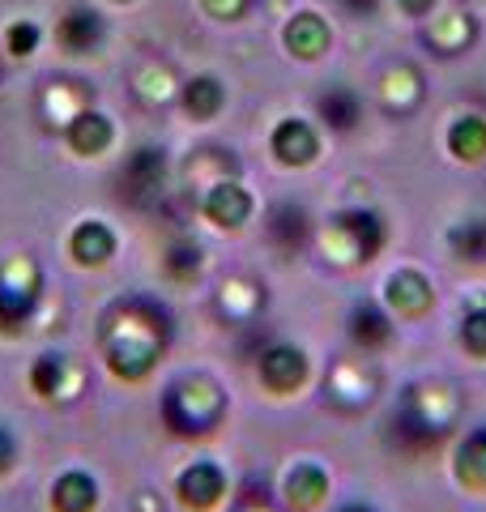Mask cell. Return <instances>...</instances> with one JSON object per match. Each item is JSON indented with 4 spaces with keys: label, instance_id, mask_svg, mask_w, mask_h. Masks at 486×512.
<instances>
[{
    "label": "cell",
    "instance_id": "obj_17",
    "mask_svg": "<svg viewBox=\"0 0 486 512\" xmlns=\"http://www.w3.org/2000/svg\"><path fill=\"white\" fill-rule=\"evenodd\" d=\"M99 504H103L99 478L81 466L60 470L52 487H47V512H99Z\"/></svg>",
    "mask_w": 486,
    "mask_h": 512
},
{
    "label": "cell",
    "instance_id": "obj_9",
    "mask_svg": "<svg viewBox=\"0 0 486 512\" xmlns=\"http://www.w3.org/2000/svg\"><path fill=\"white\" fill-rule=\"evenodd\" d=\"M256 380H261L265 393L290 397L312 380V359H307V350L295 342H269L256 350Z\"/></svg>",
    "mask_w": 486,
    "mask_h": 512
},
{
    "label": "cell",
    "instance_id": "obj_18",
    "mask_svg": "<svg viewBox=\"0 0 486 512\" xmlns=\"http://www.w3.org/2000/svg\"><path fill=\"white\" fill-rule=\"evenodd\" d=\"M431 303H435V291H431V282L427 274H418V269H393L384 282V308L393 312V320H418V316H427L431 312Z\"/></svg>",
    "mask_w": 486,
    "mask_h": 512
},
{
    "label": "cell",
    "instance_id": "obj_40",
    "mask_svg": "<svg viewBox=\"0 0 486 512\" xmlns=\"http://www.w3.org/2000/svg\"><path fill=\"white\" fill-rule=\"evenodd\" d=\"M111 5H137V0H111Z\"/></svg>",
    "mask_w": 486,
    "mask_h": 512
},
{
    "label": "cell",
    "instance_id": "obj_1",
    "mask_svg": "<svg viewBox=\"0 0 486 512\" xmlns=\"http://www.w3.org/2000/svg\"><path fill=\"white\" fill-rule=\"evenodd\" d=\"M175 338V316L158 295H120L99 316V355L120 384H141Z\"/></svg>",
    "mask_w": 486,
    "mask_h": 512
},
{
    "label": "cell",
    "instance_id": "obj_10",
    "mask_svg": "<svg viewBox=\"0 0 486 512\" xmlns=\"http://www.w3.org/2000/svg\"><path fill=\"white\" fill-rule=\"evenodd\" d=\"M171 491L184 512H218L226 504V495H231V478H226L218 461L201 457V461H188V466L175 474Z\"/></svg>",
    "mask_w": 486,
    "mask_h": 512
},
{
    "label": "cell",
    "instance_id": "obj_19",
    "mask_svg": "<svg viewBox=\"0 0 486 512\" xmlns=\"http://www.w3.org/2000/svg\"><path fill=\"white\" fill-rule=\"evenodd\" d=\"M269 150H273V158H278L282 167H312L320 158V133L307 120L286 116V120L273 124Z\"/></svg>",
    "mask_w": 486,
    "mask_h": 512
},
{
    "label": "cell",
    "instance_id": "obj_27",
    "mask_svg": "<svg viewBox=\"0 0 486 512\" xmlns=\"http://www.w3.org/2000/svg\"><path fill=\"white\" fill-rule=\"evenodd\" d=\"M448 154L457 163H478L486 158V120L482 116H457L448 124Z\"/></svg>",
    "mask_w": 486,
    "mask_h": 512
},
{
    "label": "cell",
    "instance_id": "obj_20",
    "mask_svg": "<svg viewBox=\"0 0 486 512\" xmlns=\"http://www.w3.org/2000/svg\"><path fill=\"white\" fill-rule=\"evenodd\" d=\"M346 333L350 342L363 350V355H376L393 342V312L384 308V303H371V299H359L346 316Z\"/></svg>",
    "mask_w": 486,
    "mask_h": 512
},
{
    "label": "cell",
    "instance_id": "obj_13",
    "mask_svg": "<svg viewBox=\"0 0 486 512\" xmlns=\"http://www.w3.org/2000/svg\"><path fill=\"white\" fill-rule=\"evenodd\" d=\"M64 252H69V261L77 269H103L120 252V235L103 218H81L69 231V239H64Z\"/></svg>",
    "mask_w": 486,
    "mask_h": 512
},
{
    "label": "cell",
    "instance_id": "obj_16",
    "mask_svg": "<svg viewBox=\"0 0 486 512\" xmlns=\"http://www.w3.org/2000/svg\"><path fill=\"white\" fill-rule=\"evenodd\" d=\"M60 137L77 158H103L116 146V124H111V116L99 107H81L77 116L60 128Z\"/></svg>",
    "mask_w": 486,
    "mask_h": 512
},
{
    "label": "cell",
    "instance_id": "obj_11",
    "mask_svg": "<svg viewBox=\"0 0 486 512\" xmlns=\"http://www.w3.org/2000/svg\"><path fill=\"white\" fill-rule=\"evenodd\" d=\"M107 35H111V26L94 5H69L52 30V39L64 56H99Z\"/></svg>",
    "mask_w": 486,
    "mask_h": 512
},
{
    "label": "cell",
    "instance_id": "obj_31",
    "mask_svg": "<svg viewBox=\"0 0 486 512\" xmlns=\"http://www.w3.org/2000/svg\"><path fill=\"white\" fill-rule=\"evenodd\" d=\"M43 47V26L35 18H13L5 26V56L9 60H30Z\"/></svg>",
    "mask_w": 486,
    "mask_h": 512
},
{
    "label": "cell",
    "instance_id": "obj_21",
    "mask_svg": "<svg viewBox=\"0 0 486 512\" xmlns=\"http://www.w3.org/2000/svg\"><path fill=\"white\" fill-rule=\"evenodd\" d=\"M265 235L282 256H295L307 239H312V214H307L299 201H278L265 218Z\"/></svg>",
    "mask_w": 486,
    "mask_h": 512
},
{
    "label": "cell",
    "instance_id": "obj_30",
    "mask_svg": "<svg viewBox=\"0 0 486 512\" xmlns=\"http://www.w3.org/2000/svg\"><path fill=\"white\" fill-rule=\"evenodd\" d=\"M448 252L465 265H486V218H465L448 227Z\"/></svg>",
    "mask_w": 486,
    "mask_h": 512
},
{
    "label": "cell",
    "instance_id": "obj_12",
    "mask_svg": "<svg viewBox=\"0 0 486 512\" xmlns=\"http://www.w3.org/2000/svg\"><path fill=\"white\" fill-rule=\"evenodd\" d=\"M197 210H201V218L209 222V227H218V231H243L252 222V214H256V201H252V192L243 188L239 180H218V184H209L201 192Z\"/></svg>",
    "mask_w": 486,
    "mask_h": 512
},
{
    "label": "cell",
    "instance_id": "obj_33",
    "mask_svg": "<svg viewBox=\"0 0 486 512\" xmlns=\"http://www.w3.org/2000/svg\"><path fill=\"white\" fill-rule=\"evenodd\" d=\"M461 346L474 359H486V299L474 303V308H465V316H461Z\"/></svg>",
    "mask_w": 486,
    "mask_h": 512
},
{
    "label": "cell",
    "instance_id": "obj_28",
    "mask_svg": "<svg viewBox=\"0 0 486 512\" xmlns=\"http://www.w3.org/2000/svg\"><path fill=\"white\" fill-rule=\"evenodd\" d=\"M201 269H205L201 244H192V239H171L167 256H162V274H167L175 286H192L201 278Z\"/></svg>",
    "mask_w": 486,
    "mask_h": 512
},
{
    "label": "cell",
    "instance_id": "obj_5",
    "mask_svg": "<svg viewBox=\"0 0 486 512\" xmlns=\"http://www.w3.org/2000/svg\"><path fill=\"white\" fill-rule=\"evenodd\" d=\"M384 239H388V231L376 210H342L324 222L320 252L329 256L333 265H367L380 256Z\"/></svg>",
    "mask_w": 486,
    "mask_h": 512
},
{
    "label": "cell",
    "instance_id": "obj_15",
    "mask_svg": "<svg viewBox=\"0 0 486 512\" xmlns=\"http://www.w3.org/2000/svg\"><path fill=\"white\" fill-rule=\"evenodd\" d=\"M214 312L226 320V325H235V329L256 325L261 312H265V286L256 278H248V274L226 278L214 291Z\"/></svg>",
    "mask_w": 486,
    "mask_h": 512
},
{
    "label": "cell",
    "instance_id": "obj_23",
    "mask_svg": "<svg viewBox=\"0 0 486 512\" xmlns=\"http://www.w3.org/2000/svg\"><path fill=\"white\" fill-rule=\"evenodd\" d=\"M329 39H333V30L320 13H295V18L282 26V47L295 60H320L329 52Z\"/></svg>",
    "mask_w": 486,
    "mask_h": 512
},
{
    "label": "cell",
    "instance_id": "obj_29",
    "mask_svg": "<svg viewBox=\"0 0 486 512\" xmlns=\"http://www.w3.org/2000/svg\"><path fill=\"white\" fill-rule=\"evenodd\" d=\"M81 107H90V90H81L77 82H52L43 90V116L52 124H69Z\"/></svg>",
    "mask_w": 486,
    "mask_h": 512
},
{
    "label": "cell",
    "instance_id": "obj_4",
    "mask_svg": "<svg viewBox=\"0 0 486 512\" xmlns=\"http://www.w3.org/2000/svg\"><path fill=\"white\" fill-rule=\"evenodd\" d=\"M47 299V274L35 256L5 252L0 256V333H22L35 325Z\"/></svg>",
    "mask_w": 486,
    "mask_h": 512
},
{
    "label": "cell",
    "instance_id": "obj_2",
    "mask_svg": "<svg viewBox=\"0 0 486 512\" xmlns=\"http://www.w3.org/2000/svg\"><path fill=\"white\" fill-rule=\"evenodd\" d=\"M461 414V397L444 380H418L397 397V410L384 427V440L405 457H427L440 448Z\"/></svg>",
    "mask_w": 486,
    "mask_h": 512
},
{
    "label": "cell",
    "instance_id": "obj_34",
    "mask_svg": "<svg viewBox=\"0 0 486 512\" xmlns=\"http://www.w3.org/2000/svg\"><path fill=\"white\" fill-rule=\"evenodd\" d=\"M235 512H290L278 495H273L269 487H261V483H248L239 495H235Z\"/></svg>",
    "mask_w": 486,
    "mask_h": 512
},
{
    "label": "cell",
    "instance_id": "obj_3",
    "mask_svg": "<svg viewBox=\"0 0 486 512\" xmlns=\"http://www.w3.org/2000/svg\"><path fill=\"white\" fill-rule=\"evenodd\" d=\"M158 419L171 436L205 440L226 423V389L205 372L175 376L158 397Z\"/></svg>",
    "mask_w": 486,
    "mask_h": 512
},
{
    "label": "cell",
    "instance_id": "obj_39",
    "mask_svg": "<svg viewBox=\"0 0 486 512\" xmlns=\"http://www.w3.org/2000/svg\"><path fill=\"white\" fill-rule=\"evenodd\" d=\"M337 512H376V508H371V504H342Z\"/></svg>",
    "mask_w": 486,
    "mask_h": 512
},
{
    "label": "cell",
    "instance_id": "obj_8",
    "mask_svg": "<svg viewBox=\"0 0 486 512\" xmlns=\"http://www.w3.org/2000/svg\"><path fill=\"white\" fill-rule=\"evenodd\" d=\"M380 389V376L371 367V355H354V359H333L324 372V402L342 414H359Z\"/></svg>",
    "mask_w": 486,
    "mask_h": 512
},
{
    "label": "cell",
    "instance_id": "obj_32",
    "mask_svg": "<svg viewBox=\"0 0 486 512\" xmlns=\"http://www.w3.org/2000/svg\"><path fill=\"white\" fill-rule=\"evenodd\" d=\"M469 39H474V22H469L465 18V13H452V18H440V22H435L431 30H427V43L431 47H440V52H461V47L469 43Z\"/></svg>",
    "mask_w": 486,
    "mask_h": 512
},
{
    "label": "cell",
    "instance_id": "obj_25",
    "mask_svg": "<svg viewBox=\"0 0 486 512\" xmlns=\"http://www.w3.org/2000/svg\"><path fill=\"white\" fill-rule=\"evenodd\" d=\"M316 116H320V124L329 128V133H350V128H359V120H363V99H359V90H350V86H329V90H320Z\"/></svg>",
    "mask_w": 486,
    "mask_h": 512
},
{
    "label": "cell",
    "instance_id": "obj_14",
    "mask_svg": "<svg viewBox=\"0 0 486 512\" xmlns=\"http://www.w3.org/2000/svg\"><path fill=\"white\" fill-rule=\"evenodd\" d=\"M278 500L290 512H316L324 500H329V470L320 461L303 457L295 466H286L282 474V487H278Z\"/></svg>",
    "mask_w": 486,
    "mask_h": 512
},
{
    "label": "cell",
    "instance_id": "obj_6",
    "mask_svg": "<svg viewBox=\"0 0 486 512\" xmlns=\"http://www.w3.org/2000/svg\"><path fill=\"white\" fill-rule=\"evenodd\" d=\"M167 150L162 146H137L133 154H124V163L116 171V192L124 205H133V210H145V205H154L162 192H167Z\"/></svg>",
    "mask_w": 486,
    "mask_h": 512
},
{
    "label": "cell",
    "instance_id": "obj_7",
    "mask_svg": "<svg viewBox=\"0 0 486 512\" xmlns=\"http://www.w3.org/2000/svg\"><path fill=\"white\" fill-rule=\"evenodd\" d=\"M26 389L47 406H69L81 397V389H86V372H81L77 359L64 355V350H43V355H35V363L26 367Z\"/></svg>",
    "mask_w": 486,
    "mask_h": 512
},
{
    "label": "cell",
    "instance_id": "obj_35",
    "mask_svg": "<svg viewBox=\"0 0 486 512\" xmlns=\"http://www.w3.org/2000/svg\"><path fill=\"white\" fill-rule=\"evenodd\" d=\"M252 5H256V0H201V9H205L214 22H239Z\"/></svg>",
    "mask_w": 486,
    "mask_h": 512
},
{
    "label": "cell",
    "instance_id": "obj_24",
    "mask_svg": "<svg viewBox=\"0 0 486 512\" xmlns=\"http://www.w3.org/2000/svg\"><path fill=\"white\" fill-rule=\"evenodd\" d=\"M180 107H184L188 120L209 124V120H214L218 111L226 107V86H222V77L197 73V77H188V82H180Z\"/></svg>",
    "mask_w": 486,
    "mask_h": 512
},
{
    "label": "cell",
    "instance_id": "obj_38",
    "mask_svg": "<svg viewBox=\"0 0 486 512\" xmlns=\"http://www.w3.org/2000/svg\"><path fill=\"white\" fill-rule=\"evenodd\" d=\"M401 13H410V18H427V13L435 9V0H397Z\"/></svg>",
    "mask_w": 486,
    "mask_h": 512
},
{
    "label": "cell",
    "instance_id": "obj_37",
    "mask_svg": "<svg viewBox=\"0 0 486 512\" xmlns=\"http://www.w3.org/2000/svg\"><path fill=\"white\" fill-rule=\"evenodd\" d=\"M342 9L350 13V18H371V13L380 9V0H342Z\"/></svg>",
    "mask_w": 486,
    "mask_h": 512
},
{
    "label": "cell",
    "instance_id": "obj_26",
    "mask_svg": "<svg viewBox=\"0 0 486 512\" xmlns=\"http://www.w3.org/2000/svg\"><path fill=\"white\" fill-rule=\"evenodd\" d=\"M452 474L474 495H486V427H474L452 453Z\"/></svg>",
    "mask_w": 486,
    "mask_h": 512
},
{
    "label": "cell",
    "instance_id": "obj_36",
    "mask_svg": "<svg viewBox=\"0 0 486 512\" xmlns=\"http://www.w3.org/2000/svg\"><path fill=\"white\" fill-rule=\"evenodd\" d=\"M18 457H22V448H18V436L0 423V478H9L13 470H18Z\"/></svg>",
    "mask_w": 486,
    "mask_h": 512
},
{
    "label": "cell",
    "instance_id": "obj_22",
    "mask_svg": "<svg viewBox=\"0 0 486 512\" xmlns=\"http://www.w3.org/2000/svg\"><path fill=\"white\" fill-rule=\"evenodd\" d=\"M376 94H380L384 111H393V116H410V111L423 103V73H418L414 64H388Z\"/></svg>",
    "mask_w": 486,
    "mask_h": 512
}]
</instances>
